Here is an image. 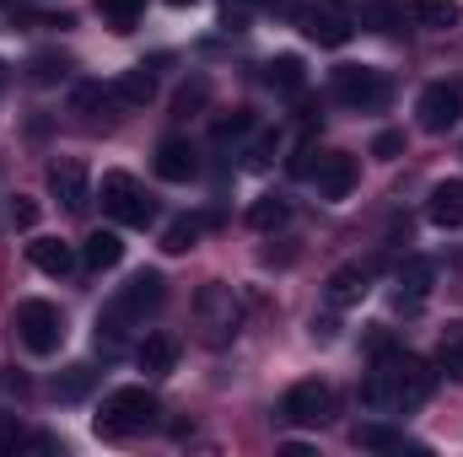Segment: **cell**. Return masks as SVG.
I'll use <instances>...</instances> for the list:
<instances>
[{
	"mask_svg": "<svg viewBox=\"0 0 463 457\" xmlns=\"http://www.w3.org/2000/svg\"><path fill=\"white\" fill-rule=\"evenodd\" d=\"M431 387H437V371H431L420 355L393 350V355L372 360V371H366V382H361V404H366V409L410 415V409H420V404L431 398Z\"/></svg>",
	"mask_w": 463,
	"mask_h": 457,
	"instance_id": "obj_1",
	"label": "cell"
},
{
	"mask_svg": "<svg viewBox=\"0 0 463 457\" xmlns=\"http://www.w3.org/2000/svg\"><path fill=\"white\" fill-rule=\"evenodd\" d=\"M156 425V398L146 387H114L103 398V409L92 415V431L109 436V442H124V436H140Z\"/></svg>",
	"mask_w": 463,
	"mask_h": 457,
	"instance_id": "obj_2",
	"label": "cell"
},
{
	"mask_svg": "<svg viewBox=\"0 0 463 457\" xmlns=\"http://www.w3.org/2000/svg\"><path fill=\"white\" fill-rule=\"evenodd\" d=\"M16 340L33 355H54L65 344V312L54 302H22L16 307Z\"/></svg>",
	"mask_w": 463,
	"mask_h": 457,
	"instance_id": "obj_3",
	"label": "cell"
},
{
	"mask_svg": "<svg viewBox=\"0 0 463 457\" xmlns=\"http://www.w3.org/2000/svg\"><path fill=\"white\" fill-rule=\"evenodd\" d=\"M103 210L124 221V227H151L156 221V205L146 200V189L129 178V173H109L103 178Z\"/></svg>",
	"mask_w": 463,
	"mask_h": 457,
	"instance_id": "obj_4",
	"label": "cell"
},
{
	"mask_svg": "<svg viewBox=\"0 0 463 457\" xmlns=\"http://www.w3.org/2000/svg\"><path fill=\"white\" fill-rule=\"evenodd\" d=\"M194 312H200V329H205V340L211 344L237 340V329H242V307H237L232 285H205L200 302H194Z\"/></svg>",
	"mask_w": 463,
	"mask_h": 457,
	"instance_id": "obj_5",
	"label": "cell"
},
{
	"mask_svg": "<svg viewBox=\"0 0 463 457\" xmlns=\"http://www.w3.org/2000/svg\"><path fill=\"white\" fill-rule=\"evenodd\" d=\"M415 114H420V129H426V135H448V129L463 118V76H453V81H431V87L420 92Z\"/></svg>",
	"mask_w": 463,
	"mask_h": 457,
	"instance_id": "obj_6",
	"label": "cell"
},
{
	"mask_svg": "<svg viewBox=\"0 0 463 457\" xmlns=\"http://www.w3.org/2000/svg\"><path fill=\"white\" fill-rule=\"evenodd\" d=\"M335 98L345 108H383L388 103V76L372 65H340L335 70Z\"/></svg>",
	"mask_w": 463,
	"mask_h": 457,
	"instance_id": "obj_7",
	"label": "cell"
},
{
	"mask_svg": "<svg viewBox=\"0 0 463 457\" xmlns=\"http://www.w3.org/2000/svg\"><path fill=\"white\" fill-rule=\"evenodd\" d=\"M335 409V393L324 382H297L286 398H280V420L286 425H324Z\"/></svg>",
	"mask_w": 463,
	"mask_h": 457,
	"instance_id": "obj_8",
	"label": "cell"
},
{
	"mask_svg": "<svg viewBox=\"0 0 463 457\" xmlns=\"http://www.w3.org/2000/svg\"><path fill=\"white\" fill-rule=\"evenodd\" d=\"M307 178L318 183V200H345L350 189H355V162H350L345 151H324L307 167Z\"/></svg>",
	"mask_w": 463,
	"mask_h": 457,
	"instance_id": "obj_9",
	"label": "cell"
},
{
	"mask_svg": "<svg viewBox=\"0 0 463 457\" xmlns=\"http://www.w3.org/2000/svg\"><path fill=\"white\" fill-rule=\"evenodd\" d=\"M297 27H302L313 43H324V49H345L350 43V22L340 11H329V5H302V11H297Z\"/></svg>",
	"mask_w": 463,
	"mask_h": 457,
	"instance_id": "obj_10",
	"label": "cell"
},
{
	"mask_svg": "<svg viewBox=\"0 0 463 457\" xmlns=\"http://www.w3.org/2000/svg\"><path fill=\"white\" fill-rule=\"evenodd\" d=\"M194 173H200L194 145H189L184 135H167V140L156 145V178H167V183H189Z\"/></svg>",
	"mask_w": 463,
	"mask_h": 457,
	"instance_id": "obj_11",
	"label": "cell"
},
{
	"mask_svg": "<svg viewBox=\"0 0 463 457\" xmlns=\"http://www.w3.org/2000/svg\"><path fill=\"white\" fill-rule=\"evenodd\" d=\"M49 194H54L71 216H81V210H87V167H81V162H54V167H49Z\"/></svg>",
	"mask_w": 463,
	"mask_h": 457,
	"instance_id": "obj_12",
	"label": "cell"
},
{
	"mask_svg": "<svg viewBox=\"0 0 463 457\" xmlns=\"http://www.w3.org/2000/svg\"><path fill=\"white\" fill-rule=\"evenodd\" d=\"M350 442H355L361 452H426L420 442H404V431H393V425H383V420H361V425L350 431Z\"/></svg>",
	"mask_w": 463,
	"mask_h": 457,
	"instance_id": "obj_13",
	"label": "cell"
},
{
	"mask_svg": "<svg viewBox=\"0 0 463 457\" xmlns=\"http://www.w3.org/2000/svg\"><path fill=\"white\" fill-rule=\"evenodd\" d=\"M426 216H431V227H442V231H458L463 227V178H442V183L431 189Z\"/></svg>",
	"mask_w": 463,
	"mask_h": 457,
	"instance_id": "obj_14",
	"label": "cell"
},
{
	"mask_svg": "<svg viewBox=\"0 0 463 457\" xmlns=\"http://www.w3.org/2000/svg\"><path fill=\"white\" fill-rule=\"evenodd\" d=\"M372 291V264H345V269H335L329 275V307H355L361 296Z\"/></svg>",
	"mask_w": 463,
	"mask_h": 457,
	"instance_id": "obj_15",
	"label": "cell"
},
{
	"mask_svg": "<svg viewBox=\"0 0 463 457\" xmlns=\"http://www.w3.org/2000/svg\"><path fill=\"white\" fill-rule=\"evenodd\" d=\"M27 258H33V269H43V275H54V280H65V275L76 269V253H71V242H60V237H33V242H27Z\"/></svg>",
	"mask_w": 463,
	"mask_h": 457,
	"instance_id": "obj_16",
	"label": "cell"
},
{
	"mask_svg": "<svg viewBox=\"0 0 463 457\" xmlns=\"http://www.w3.org/2000/svg\"><path fill=\"white\" fill-rule=\"evenodd\" d=\"M426 285H431V264H426V258H404V264H399L393 307H399V312H415V307L426 302Z\"/></svg>",
	"mask_w": 463,
	"mask_h": 457,
	"instance_id": "obj_17",
	"label": "cell"
},
{
	"mask_svg": "<svg viewBox=\"0 0 463 457\" xmlns=\"http://www.w3.org/2000/svg\"><path fill=\"white\" fill-rule=\"evenodd\" d=\"M135 355H140V371H151V377H167V371L178 366V340H173V334H146Z\"/></svg>",
	"mask_w": 463,
	"mask_h": 457,
	"instance_id": "obj_18",
	"label": "cell"
},
{
	"mask_svg": "<svg viewBox=\"0 0 463 457\" xmlns=\"http://www.w3.org/2000/svg\"><path fill=\"white\" fill-rule=\"evenodd\" d=\"M410 16L420 27H431V33H453L463 22V5L458 0H410Z\"/></svg>",
	"mask_w": 463,
	"mask_h": 457,
	"instance_id": "obj_19",
	"label": "cell"
},
{
	"mask_svg": "<svg viewBox=\"0 0 463 457\" xmlns=\"http://www.w3.org/2000/svg\"><path fill=\"white\" fill-rule=\"evenodd\" d=\"M264 81H269L275 92H302V87H307V65H302L297 54H275V60L264 65Z\"/></svg>",
	"mask_w": 463,
	"mask_h": 457,
	"instance_id": "obj_20",
	"label": "cell"
},
{
	"mask_svg": "<svg viewBox=\"0 0 463 457\" xmlns=\"http://www.w3.org/2000/svg\"><path fill=\"white\" fill-rule=\"evenodd\" d=\"M81 258H87V269H118V258H124V242H118V231H92L87 237V247H81Z\"/></svg>",
	"mask_w": 463,
	"mask_h": 457,
	"instance_id": "obj_21",
	"label": "cell"
},
{
	"mask_svg": "<svg viewBox=\"0 0 463 457\" xmlns=\"http://www.w3.org/2000/svg\"><path fill=\"white\" fill-rule=\"evenodd\" d=\"M114 98H118V103H129V108H146V103L156 98V81H151V70H146V65L124 70V76L114 81Z\"/></svg>",
	"mask_w": 463,
	"mask_h": 457,
	"instance_id": "obj_22",
	"label": "cell"
},
{
	"mask_svg": "<svg viewBox=\"0 0 463 457\" xmlns=\"http://www.w3.org/2000/svg\"><path fill=\"white\" fill-rule=\"evenodd\" d=\"M211 221H216V216H178L173 227L162 231V247H167V253H189V247L200 242V231L211 227Z\"/></svg>",
	"mask_w": 463,
	"mask_h": 457,
	"instance_id": "obj_23",
	"label": "cell"
},
{
	"mask_svg": "<svg viewBox=\"0 0 463 457\" xmlns=\"http://www.w3.org/2000/svg\"><path fill=\"white\" fill-rule=\"evenodd\" d=\"M437 371H442L448 382H458V387H463V323H448L442 350H437Z\"/></svg>",
	"mask_w": 463,
	"mask_h": 457,
	"instance_id": "obj_24",
	"label": "cell"
},
{
	"mask_svg": "<svg viewBox=\"0 0 463 457\" xmlns=\"http://www.w3.org/2000/svg\"><path fill=\"white\" fill-rule=\"evenodd\" d=\"M140 11H146V0H98V16H103L114 33H129V27L140 22Z\"/></svg>",
	"mask_w": 463,
	"mask_h": 457,
	"instance_id": "obj_25",
	"label": "cell"
},
{
	"mask_svg": "<svg viewBox=\"0 0 463 457\" xmlns=\"http://www.w3.org/2000/svg\"><path fill=\"white\" fill-rule=\"evenodd\" d=\"M366 27L399 33V27H404V0H366Z\"/></svg>",
	"mask_w": 463,
	"mask_h": 457,
	"instance_id": "obj_26",
	"label": "cell"
},
{
	"mask_svg": "<svg viewBox=\"0 0 463 457\" xmlns=\"http://www.w3.org/2000/svg\"><path fill=\"white\" fill-rule=\"evenodd\" d=\"M286 216H291V205H286V200H275V194H269V200H259V205H253V210H248V227H253V231H269V227H280V221H286Z\"/></svg>",
	"mask_w": 463,
	"mask_h": 457,
	"instance_id": "obj_27",
	"label": "cell"
},
{
	"mask_svg": "<svg viewBox=\"0 0 463 457\" xmlns=\"http://www.w3.org/2000/svg\"><path fill=\"white\" fill-rule=\"evenodd\" d=\"M22 447H33V436H27V425H22L16 415H0V457L22 452Z\"/></svg>",
	"mask_w": 463,
	"mask_h": 457,
	"instance_id": "obj_28",
	"label": "cell"
},
{
	"mask_svg": "<svg viewBox=\"0 0 463 457\" xmlns=\"http://www.w3.org/2000/svg\"><path fill=\"white\" fill-rule=\"evenodd\" d=\"M92 377H98V371H92V366H71V371H65V377H60V382H54V393H60V398H65V404H71V398H81V393H87V387H92Z\"/></svg>",
	"mask_w": 463,
	"mask_h": 457,
	"instance_id": "obj_29",
	"label": "cell"
},
{
	"mask_svg": "<svg viewBox=\"0 0 463 457\" xmlns=\"http://www.w3.org/2000/svg\"><path fill=\"white\" fill-rule=\"evenodd\" d=\"M205 98H211V81H205V76H194V81L178 92V103H173V108H178V114H200V108H205Z\"/></svg>",
	"mask_w": 463,
	"mask_h": 457,
	"instance_id": "obj_30",
	"label": "cell"
},
{
	"mask_svg": "<svg viewBox=\"0 0 463 457\" xmlns=\"http://www.w3.org/2000/svg\"><path fill=\"white\" fill-rule=\"evenodd\" d=\"M27 76H33L38 87H49L54 76H65V60H60V54H33V70H27Z\"/></svg>",
	"mask_w": 463,
	"mask_h": 457,
	"instance_id": "obj_31",
	"label": "cell"
},
{
	"mask_svg": "<svg viewBox=\"0 0 463 457\" xmlns=\"http://www.w3.org/2000/svg\"><path fill=\"white\" fill-rule=\"evenodd\" d=\"M399 151H404V135H399V129H383V135L372 140V156H383V162H393Z\"/></svg>",
	"mask_w": 463,
	"mask_h": 457,
	"instance_id": "obj_32",
	"label": "cell"
},
{
	"mask_svg": "<svg viewBox=\"0 0 463 457\" xmlns=\"http://www.w3.org/2000/svg\"><path fill=\"white\" fill-rule=\"evenodd\" d=\"M393 350H399V344H393L388 329H372V334H366V355H372V360H383V355H393Z\"/></svg>",
	"mask_w": 463,
	"mask_h": 457,
	"instance_id": "obj_33",
	"label": "cell"
},
{
	"mask_svg": "<svg viewBox=\"0 0 463 457\" xmlns=\"http://www.w3.org/2000/svg\"><path fill=\"white\" fill-rule=\"evenodd\" d=\"M253 129V114H232V118H222L216 124V140H232V135H248Z\"/></svg>",
	"mask_w": 463,
	"mask_h": 457,
	"instance_id": "obj_34",
	"label": "cell"
},
{
	"mask_svg": "<svg viewBox=\"0 0 463 457\" xmlns=\"http://www.w3.org/2000/svg\"><path fill=\"white\" fill-rule=\"evenodd\" d=\"M11 221H16L22 231L38 227V205H33V200H11Z\"/></svg>",
	"mask_w": 463,
	"mask_h": 457,
	"instance_id": "obj_35",
	"label": "cell"
},
{
	"mask_svg": "<svg viewBox=\"0 0 463 457\" xmlns=\"http://www.w3.org/2000/svg\"><path fill=\"white\" fill-rule=\"evenodd\" d=\"M242 22H248V11H242V5H227V11H222V27H227V33H237Z\"/></svg>",
	"mask_w": 463,
	"mask_h": 457,
	"instance_id": "obj_36",
	"label": "cell"
},
{
	"mask_svg": "<svg viewBox=\"0 0 463 457\" xmlns=\"http://www.w3.org/2000/svg\"><path fill=\"white\" fill-rule=\"evenodd\" d=\"M313 340H335V318H313Z\"/></svg>",
	"mask_w": 463,
	"mask_h": 457,
	"instance_id": "obj_37",
	"label": "cell"
},
{
	"mask_svg": "<svg viewBox=\"0 0 463 457\" xmlns=\"http://www.w3.org/2000/svg\"><path fill=\"white\" fill-rule=\"evenodd\" d=\"M167 5H200V0H167Z\"/></svg>",
	"mask_w": 463,
	"mask_h": 457,
	"instance_id": "obj_38",
	"label": "cell"
},
{
	"mask_svg": "<svg viewBox=\"0 0 463 457\" xmlns=\"http://www.w3.org/2000/svg\"><path fill=\"white\" fill-rule=\"evenodd\" d=\"M0 87H5V65H0Z\"/></svg>",
	"mask_w": 463,
	"mask_h": 457,
	"instance_id": "obj_39",
	"label": "cell"
}]
</instances>
